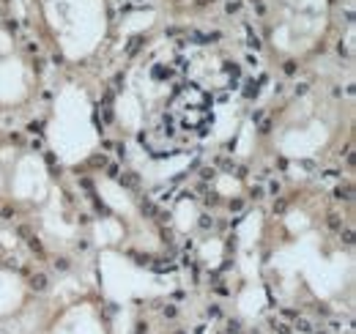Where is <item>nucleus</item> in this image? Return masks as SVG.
Listing matches in <instances>:
<instances>
[{
	"label": "nucleus",
	"instance_id": "1",
	"mask_svg": "<svg viewBox=\"0 0 356 334\" xmlns=\"http://www.w3.org/2000/svg\"><path fill=\"white\" fill-rule=\"evenodd\" d=\"M296 329L302 334H310L312 332V324L307 321V318H296Z\"/></svg>",
	"mask_w": 356,
	"mask_h": 334
},
{
	"label": "nucleus",
	"instance_id": "2",
	"mask_svg": "<svg viewBox=\"0 0 356 334\" xmlns=\"http://www.w3.org/2000/svg\"><path fill=\"white\" fill-rule=\"evenodd\" d=\"M31 285H33L36 291H44V288H47V277H44V274H36V277L31 280Z\"/></svg>",
	"mask_w": 356,
	"mask_h": 334
},
{
	"label": "nucleus",
	"instance_id": "3",
	"mask_svg": "<svg viewBox=\"0 0 356 334\" xmlns=\"http://www.w3.org/2000/svg\"><path fill=\"white\" fill-rule=\"evenodd\" d=\"M274 332H277V334H291V326L280 321V324H274Z\"/></svg>",
	"mask_w": 356,
	"mask_h": 334
},
{
	"label": "nucleus",
	"instance_id": "4",
	"mask_svg": "<svg viewBox=\"0 0 356 334\" xmlns=\"http://www.w3.org/2000/svg\"><path fill=\"white\" fill-rule=\"evenodd\" d=\"M227 332H230V334H238V321H230V324H227Z\"/></svg>",
	"mask_w": 356,
	"mask_h": 334
},
{
	"label": "nucleus",
	"instance_id": "5",
	"mask_svg": "<svg viewBox=\"0 0 356 334\" xmlns=\"http://www.w3.org/2000/svg\"><path fill=\"white\" fill-rule=\"evenodd\" d=\"M148 332V326L145 324H137V329H134V334H145Z\"/></svg>",
	"mask_w": 356,
	"mask_h": 334
},
{
	"label": "nucleus",
	"instance_id": "6",
	"mask_svg": "<svg viewBox=\"0 0 356 334\" xmlns=\"http://www.w3.org/2000/svg\"><path fill=\"white\" fill-rule=\"evenodd\" d=\"M176 334H186V332H176Z\"/></svg>",
	"mask_w": 356,
	"mask_h": 334
}]
</instances>
